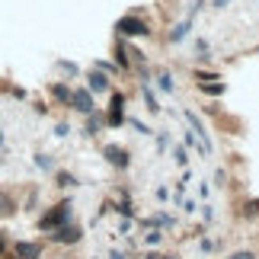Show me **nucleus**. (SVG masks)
<instances>
[{
    "instance_id": "nucleus-27",
    "label": "nucleus",
    "mask_w": 259,
    "mask_h": 259,
    "mask_svg": "<svg viewBox=\"0 0 259 259\" xmlns=\"http://www.w3.org/2000/svg\"><path fill=\"white\" fill-rule=\"evenodd\" d=\"M0 147H4V132H0Z\"/></svg>"
},
{
    "instance_id": "nucleus-21",
    "label": "nucleus",
    "mask_w": 259,
    "mask_h": 259,
    "mask_svg": "<svg viewBox=\"0 0 259 259\" xmlns=\"http://www.w3.org/2000/svg\"><path fill=\"white\" fill-rule=\"evenodd\" d=\"M132 125H135V128H138V132H141V135H151V128H147L144 122H138V118H132Z\"/></svg>"
},
{
    "instance_id": "nucleus-20",
    "label": "nucleus",
    "mask_w": 259,
    "mask_h": 259,
    "mask_svg": "<svg viewBox=\"0 0 259 259\" xmlns=\"http://www.w3.org/2000/svg\"><path fill=\"white\" fill-rule=\"evenodd\" d=\"M160 240H163V234H160V231H151V234H147V243H151V246H154V243H160Z\"/></svg>"
},
{
    "instance_id": "nucleus-18",
    "label": "nucleus",
    "mask_w": 259,
    "mask_h": 259,
    "mask_svg": "<svg viewBox=\"0 0 259 259\" xmlns=\"http://www.w3.org/2000/svg\"><path fill=\"white\" fill-rule=\"evenodd\" d=\"M55 135L58 138H67V135H71V125H67V122H58L55 125Z\"/></svg>"
},
{
    "instance_id": "nucleus-3",
    "label": "nucleus",
    "mask_w": 259,
    "mask_h": 259,
    "mask_svg": "<svg viewBox=\"0 0 259 259\" xmlns=\"http://www.w3.org/2000/svg\"><path fill=\"white\" fill-rule=\"evenodd\" d=\"M52 240L55 243H80L83 240V231L77 224L67 221V224H61V227H55V231H52Z\"/></svg>"
},
{
    "instance_id": "nucleus-8",
    "label": "nucleus",
    "mask_w": 259,
    "mask_h": 259,
    "mask_svg": "<svg viewBox=\"0 0 259 259\" xmlns=\"http://www.w3.org/2000/svg\"><path fill=\"white\" fill-rule=\"evenodd\" d=\"M87 90H90V93H106V90H109V77L103 71H90L87 74Z\"/></svg>"
},
{
    "instance_id": "nucleus-1",
    "label": "nucleus",
    "mask_w": 259,
    "mask_h": 259,
    "mask_svg": "<svg viewBox=\"0 0 259 259\" xmlns=\"http://www.w3.org/2000/svg\"><path fill=\"white\" fill-rule=\"evenodd\" d=\"M71 202H61V205H55V208H48V211L38 218V231H45V234H52L55 227H61L71 221Z\"/></svg>"
},
{
    "instance_id": "nucleus-24",
    "label": "nucleus",
    "mask_w": 259,
    "mask_h": 259,
    "mask_svg": "<svg viewBox=\"0 0 259 259\" xmlns=\"http://www.w3.org/2000/svg\"><path fill=\"white\" fill-rule=\"evenodd\" d=\"M0 256H7V240H4V234H0Z\"/></svg>"
},
{
    "instance_id": "nucleus-14",
    "label": "nucleus",
    "mask_w": 259,
    "mask_h": 259,
    "mask_svg": "<svg viewBox=\"0 0 259 259\" xmlns=\"http://www.w3.org/2000/svg\"><path fill=\"white\" fill-rule=\"evenodd\" d=\"M35 166H38V170H45V173H52L55 170V160L48 154H35Z\"/></svg>"
},
{
    "instance_id": "nucleus-6",
    "label": "nucleus",
    "mask_w": 259,
    "mask_h": 259,
    "mask_svg": "<svg viewBox=\"0 0 259 259\" xmlns=\"http://www.w3.org/2000/svg\"><path fill=\"white\" fill-rule=\"evenodd\" d=\"M71 106L83 115L93 112V96H90V90H71Z\"/></svg>"
},
{
    "instance_id": "nucleus-10",
    "label": "nucleus",
    "mask_w": 259,
    "mask_h": 259,
    "mask_svg": "<svg viewBox=\"0 0 259 259\" xmlns=\"http://www.w3.org/2000/svg\"><path fill=\"white\" fill-rule=\"evenodd\" d=\"M189 29H192V16H186L183 23L173 29V32H170V42H173V45H176V42H183V38L189 35Z\"/></svg>"
},
{
    "instance_id": "nucleus-4",
    "label": "nucleus",
    "mask_w": 259,
    "mask_h": 259,
    "mask_svg": "<svg viewBox=\"0 0 259 259\" xmlns=\"http://www.w3.org/2000/svg\"><path fill=\"white\" fill-rule=\"evenodd\" d=\"M13 259H42V243L16 240V243H13Z\"/></svg>"
},
{
    "instance_id": "nucleus-5",
    "label": "nucleus",
    "mask_w": 259,
    "mask_h": 259,
    "mask_svg": "<svg viewBox=\"0 0 259 259\" xmlns=\"http://www.w3.org/2000/svg\"><path fill=\"white\" fill-rule=\"evenodd\" d=\"M103 157L112 166H118V170H125V166L132 163V160H128V151H125V147H118V144H106L103 147Z\"/></svg>"
},
{
    "instance_id": "nucleus-11",
    "label": "nucleus",
    "mask_w": 259,
    "mask_h": 259,
    "mask_svg": "<svg viewBox=\"0 0 259 259\" xmlns=\"http://www.w3.org/2000/svg\"><path fill=\"white\" fill-rule=\"evenodd\" d=\"M16 208H19V205L13 202V198L0 192V218H13V214H16Z\"/></svg>"
},
{
    "instance_id": "nucleus-16",
    "label": "nucleus",
    "mask_w": 259,
    "mask_h": 259,
    "mask_svg": "<svg viewBox=\"0 0 259 259\" xmlns=\"http://www.w3.org/2000/svg\"><path fill=\"white\" fill-rule=\"evenodd\" d=\"M58 71H64L67 77H77V74H80V67H77L74 61H58Z\"/></svg>"
},
{
    "instance_id": "nucleus-19",
    "label": "nucleus",
    "mask_w": 259,
    "mask_h": 259,
    "mask_svg": "<svg viewBox=\"0 0 259 259\" xmlns=\"http://www.w3.org/2000/svg\"><path fill=\"white\" fill-rule=\"evenodd\" d=\"M115 61L122 64V67H128V55H125V48H122V42H118V55H115Z\"/></svg>"
},
{
    "instance_id": "nucleus-7",
    "label": "nucleus",
    "mask_w": 259,
    "mask_h": 259,
    "mask_svg": "<svg viewBox=\"0 0 259 259\" xmlns=\"http://www.w3.org/2000/svg\"><path fill=\"white\" fill-rule=\"evenodd\" d=\"M125 96L122 93H112V106H109V125H112V128H118V125H122L125 122Z\"/></svg>"
},
{
    "instance_id": "nucleus-9",
    "label": "nucleus",
    "mask_w": 259,
    "mask_h": 259,
    "mask_svg": "<svg viewBox=\"0 0 259 259\" xmlns=\"http://www.w3.org/2000/svg\"><path fill=\"white\" fill-rule=\"evenodd\" d=\"M48 93H52L61 106H71V87H67V83H52V87H48Z\"/></svg>"
},
{
    "instance_id": "nucleus-17",
    "label": "nucleus",
    "mask_w": 259,
    "mask_h": 259,
    "mask_svg": "<svg viewBox=\"0 0 259 259\" xmlns=\"http://www.w3.org/2000/svg\"><path fill=\"white\" fill-rule=\"evenodd\" d=\"M202 87V93H208V96H221L224 93V83H198Z\"/></svg>"
},
{
    "instance_id": "nucleus-23",
    "label": "nucleus",
    "mask_w": 259,
    "mask_h": 259,
    "mask_svg": "<svg viewBox=\"0 0 259 259\" xmlns=\"http://www.w3.org/2000/svg\"><path fill=\"white\" fill-rule=\"evenodd\" d=\"M231 259H256V256H253V253H246V250H240V253H234Z\"/></svg>"
},
{
    "instance_id": "nucleus-22",
    "label": "nucleus",
    "mask_w": 259,
    "mask_h": 259,
    "mask_svg": "<svg viewBox=\"0 0 259 259\" xmlns=\"http://www.w3.org/2000/svg\"><path fill=\"white\" fill-rule=\"evenodd\" d=\"M246 211H250V214H259V198H253V202L246 205Z\"/></svg>"
},
{
    "instance_id": "nucleus-2",
    "label": "nucleus",
    "mask_w": 259,
    "mask_h": 259,
    "mask_svg": "<svg viewBox=\"0 0 259 259\" xmlns=\"http://www.w3.org/2000/svg\"><path fill=\"white\" fill-rule=\"evenodd\" d=\"M115 29H118V35H147V32H151L147 23H144V19H138V16H122L115 23Z\"/></svg>"
},
{
    "instance_id": "nucleus-12",
    "label": "nucleus",
    "mask_w": 259,
    "mask_h": 259,
    "mask_svg": "<svg viewBox=\"0 0 259 259\" xmlns=\"http://www.w3.org/2000/svg\"><path fill=\"white\" fill-rule=\"evenodd\" d=\"M55 186H61V189H71V186H77V176L74 173H55Z\"/></svg>"
},
{
    "instance_id": "nucleus-13",
    "label": "nucleus",
    "mask_w": 259,
    "mask_h": 259,
    "mask_svg": "<svg viewBox=\"0 0 259 259\" xmlns=\"http://www.w3.org/2000/svg\"><path fill=\"white\" fill-rule=\"evenodd\" d=\"M157 87H160L163 93H170V90H173V74L170 71H160V74H157Z\"/></svg>"
},
{
    "instance_id": "nucleus-25",
    "label": "nucleus",
    "mask_w": 259,
    "mask_h": 259,
    "mask_svg": "<svg viewBox=\"0 0 259 259\" xmlns=\"http://www.w3.org/2000/svg\"><path fill=\"white\" fill-rule=\"evenodd\" d=\"M109 259H128V256H125V253H118V250H115V253H112V256H109Z\"/></svg>"
},
{
    "instance_id": "nucleus-26",
    "label": "nucleus",
    "mask_w": 259,
    "mask_h": 259,
    "mask_svg": "<svg viewBox=\"0 0 259 259\" xmlns=\"http://www.w3.org/2000/svg\"><path fill=\"white\" fill-rule=\"evenodd\" d=\"M227 4H231V0H214V7H227Z\"/></svg>"
},
{
    "instance_id": "nucleus-15",
    "label": "nucleus",
    "mask_w": 259,
    "mask_h": 259,
    "mask_svg": "<svg viewBox=\"0 0 259 259\" xmlns=\"http://www.w3.org/2000/svg\"><path fill=\"white\" fill-rule=\"evenodd\" d=\"M141 90H144V99H147V109H151V112H160V103H157V96L151 93V87H147V83H144Z\"/></svg>"
}]
</instances>
